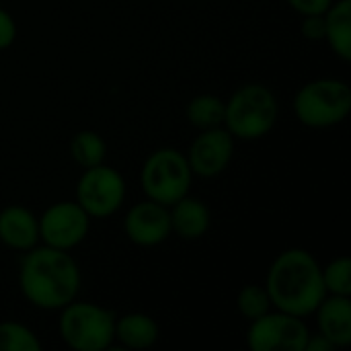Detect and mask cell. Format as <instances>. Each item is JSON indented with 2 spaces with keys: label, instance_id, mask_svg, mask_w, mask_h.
Here are the masks:
<instances>
[{
  "label": "cell",
  "instance_id": "obj_1",
  "mask_svg": "<svg viewBox=\"0 0 351 351\" xmlns=\"http://www.w3.org/2000/svg\"><path fill=\"white\" fill-rule=\"evenodd\" d=\"M80 269L68 251L35 245L25 251L19 267V288L29 304L41 311H62L80 292Z\"/></svg>",
  "mask_w": 351,
  "mask_h": 351
},
{
  "label": "cell",
  "instance_id": "obj_2",
  "mask_svg": "<svg viewBox=\"0 0 351 351\" xmlns=\"http://www.w3.org/2000/svg\"><path fill=\"white\" fill-rule=\"evenodd\" d=\"M265 290L276 311L308 317L327 296L319 261L306 249L282 251L267 271Z\"/></svg>",
  "mask_w": 351,
  "mask_h": 351
},
{
  "label": "cell",
  "instance_id": "obj_3",
  "mask_svg": "<svg viewBox=\"0 0 351 351\" xmlns=\"http://www.w3.org/2000/svg\"><path fill=\"white\" fill-rule=\"evenodd\" d=\"M278 113L276 95L265 84L249 82L226 101L224 128L239 140H259L274 130Z\"/></svg>",
  "mask_w": 351,
  "mask_h": 351
},
{
  "label": "cell",
  "instance_id": "obj_4",
  "mask_svg": "<svg viewBox=\"0 0 351 351\" xmlns=\"http://www.w3.org/2000/svg\"><path fill=\"white\" fill-rule=\"evenodd\" d=\"M115 319L113 311H107L93 302L72 300L62 308L60 335L64 343L74 351L111 350L115 341Z\"/></svg>",
  "mask_w": 351,
  "mask_h": 351
},
{
  "label": "cell",
  "instance_id": "obj_5",
  "mask_svg": "<svg viewBox=\"0 0 351 351\" xmlns=\"http://www.w3.org/2000/svg\"><path fill=\"white\" fill-rule=\"evenodd\" d=\"M351 111V88L337 78H317L298 88L294 113L306 128L325 130L341 123Z\"/></svg>",
  "mask_w": 351,
  "mask_h": 351
},
{
  "label": "cell",
  "instance_id": "obj_6",
  "mask_svg": "<svg viewBox=\"0 0 351 351\" xmlns=\"http://www.w3.org/2000/svg\"><path fill=\"white\" fill-rule=\"evenodd\" d=\"M140 179L146 197L169 208L189 193L193 173L183 152L160 148L146 158Z\"/></svg>",
  "mask_w": 351,
  "mask_h": 351
},
{
  "label": "cell",
  "instance_id": "obj_7",
  "mask_svg": "<svg viewBox=\"0 0 351 351\" xmlns=\"http://www.w3.org/2000/svg\"><path fill=\"white\" fill-rule=\"evenodd\" d=\"M125 199V181L113 167L105 162L84 169L76 185V204L90 218H107L115 214Z\"/></svg>",
  "mask_w": 351,
  "mask_h": 351
},
{
  "label": "cell",
  "instance_id": "obj_8",
  "mask_svg": "<svg viewBox=\"0 0 351 351\" xmlns=\"http://www.w3.org/2000/svg\"><path fill=\"white\" fill-rule=\"evenodd\" d=\"M308 327L300 317L276 311L251 321L247 329V348L251 351H304Z\"/></svg>",
  "mask_w": 351,
  "mask_h": 351
},
{
  "label": "cell",
  "instance_id": "obj_9",
  "mask_svg": "<svg viewBox=\"0 0 351 351\" xmlns=\"http://www.w3.org/2000/svg\"><path fill=\"white\" fill-rule=\"evenodd\" d=\"M37 222L39 241L62 251H72L78 247L90 228V216L76 202H58L49 206Z\"/></svg>",
  "mask_w": 351,
  "mask_h": 351
},
{
  "label": "cell",
  "instance_id": "obj_10",
  "mask_svg": "<svg viewBox=\"0 0 351 351\" xmlns=\"http://www.w3.org/2000/svg\"><path fill=\"white\" fill-rule=\"evenodd\" d=\"M232 156H234V136L224 125H218V128L202 130V134L193 140L189 148L187 162L193 175L212 179L228 169Z\"/></svg>",
  "mask_w": 351,
  "mask_h": 351
},
{
  "label": "cell",
  "instance_id": "obj_11",
  "mask_svg": "<svg viewBox=\"0 0 351 351\" xmlns=\"http://www.w3.org/2000/svg\"><path fill=\"white\" fill-rule=\"evenodd\" d=\"M125 237L138 247H156L171 237L169 208L146 199L132 206L123 218Z\"/></svg>",
  "mask_w": 351,
  "mask_h": 351
},
{
  "label": "cell",
  "instance_id": "obj_12",
  "mask_svg": "<svg viewBox=\"0 0 351 351\" xmlns=\"http://www.w3.org/2000/svg\"><path fill=\"white\" fill-rule=\"evenodd\" d=\"M0 243L14 251H29L39 245V222L23 206H8L0 212Z\"/></svg>",
  "mask_w": 351,
  "mask_h": 351
},
{
  "label": "cell",
  "instance_id": "obj_13",
  "mask_svg": "<svg viewBox=\"0 0 351 351\" xmlns=\"http://www.w3.org/2000/svg\"><path fill=\"white\" fill-rule=\"evenodd\" d=\"M319 333H323L335 348L351 343V300L350 296L327 294L315 311Z\"/></svg>",
  "mask_w": 351,
  "mask_h": 351
},
{
  "label": "cell",
  "instance_id": "obj_14",
  "mask_svg": "<svg viewBox=\"0 0 351 351\" xmlns=\"http://www.w3.org/2000/svg\"><path fill=\"white\" fill-rule=\"evenodd\" d=\"M169 216H171V232H175L183 241L202 239L212 222L210 208L202 199L189 197V193L179 202H175L173 206H169Z\"/></svg>",
  "mask_w": 351,
  "mask_h": 351
},
{
  "label": "cell",
  "instance_id": "obj_15",
  "mask_svg": "<svg viewBox=\"0 0 351 351\" xmlns=\"http://www.w3.org/2000/svg\"><path fill=\"white\" fill-rule=\"evenodd\" d=\"M158 339V325L144 313H128L115 319V341L123 350H148Z\"/></svg>",
  "mask_w": 351,
  "mask_h": 351
},
{
  "label": "cell",
  "instance_id": "obj_16",
  "mask_svg": "<svg viewBox=\"0 0 351 351\" xmlns=\"http://www.w3.org/2000/svg\"><path fill=\"white\" fill-rule=\"evenodd\" d=\"M325 16V41L343 62L351 60V0H335Z\"/></svg>",
  "mask_w": 351,
  "mask_h": 351
},
{
  "label": "cell",
  "instance_id": "obj_17",
  "mask_svg": "<svg viewBox=\"0 0 351 351\" xmlns=\"http://www.w3.org/2000/svg\"><path fill=\"white\" fill-rule=\"evenodd\" d=\"M224 109L226 101L216 95H197L189 101L185 113L187 121L197 130H210L224 125Z\"/></svg>",
  "mask_w": 351,
  "mask_h": 351
},
{
  "label": "cell",
  "instance_id": "obj_18",
  "mask_svg": "<svg viewBox=\"0 0 351 351\" xmlns=\"http://www.w3.org/2000/svg\"><path fill=\"white\" fill-rule=\"evenodd\" d=\"M105 154H107L105 140L93 130L78 132L70 142V156L82 169H90L105 162Z\"/></svg>",
  "mask_w": 351,
  "mask_h": 351
},
{
  "label": "cell",
  "instance_id": "obj_19",
  "mask_svg": "<svg viewBox=\"0 0 351 351\" xmlns=\"http://www.w3.org/2000/svg\"><path fill=\"white\" fill-rule=\"evenodd\" d=\"M41 341L37 335L14 321L0 323V351H39Z\"/></svg>",
  "mask_w": 351,
  "mask_h": 351
},
{
  "label": "cell",
  "instance_id": "obj_20",
  "mask_svg": "<svg viewBox=\"0 0 351 351\" xmlns=\"http://www.w3.org/2000/svg\"><path fill=\"white\" fill-rule=\"evenodd\" d=\"M237 308L251 323V321L263 317L265 313H269L274 306H271V300H269V294H267L265 286L249 284V286H245L239 292V296H237Z\"/></svg>",
  "mask_w": 351,
  "mask_h": 351
},
{
  "label": "cell",
  "instance_id": "obj_21",
  "mask_svg": "<svg viewBox=\"0 0 351 351\" xmlns=\"http://www.w3.org/2000/svg\"><path fill=\"white\" fill-rule=\"evenodd\" d=\"M323 284L327 294L335 296H351V259L337 257L327 267H321Z\"/></svg>",
  "mask_w": 351,
  "mask_h": 351
},
{
  "label": "cell",
  "instance_id": "obj_22",
  "mask_svg": "<svg viewBox=\"0 0 351 351\" xmlns=\"http://www.w3.org/2000/svg\"><path fill=\"white\" fill-rule=\"evenodd\" d=\"M302 35L311 41L325 39V16L323 14H306L302 21Z\"/></svg>",
  "mask_w": 351,
  "mask_h": 351
},
{
  "label": "cell",
  "instance_id": "obj_23",
  "mask_svg": "<svg viewBox=\"0 0 351 351\" xmlns=\"http://www.w3.org/2000/svg\"><path fill=\"white\" fill-rule=\"evenodd\" d=\"M288 4L302 16L306 14H325L333 0H288Z\"/></svg>",
  "mask_w": 351,
  "mask_h": 351
},
{
  "label": "cell",
  "instance_id": "obj_24",
  "mask_svg": "<svg viewBox=\"0 0 351 351\" xmlns=\"http://www.w3.org/2000/svg\"><path fill=\"white\" fill-rule=\"evenodd\" d=\"M14 39H16V23L4 8H0V49L10 47Z\"/></svg>",
  "mask_w": 351,
  "mask_h": 351
},
{
  "label": "cell",
  "instance_id": "obj_25",
  "mask_svg": "<svg viewBox=\"0 0 351 351\" xmlns=\"http://www.w3.org/2000/svg\"><path fill=\"white\" fill-rule=\"evenodd\" d=\"M335 350V346L323 335V333H317V335H308V341L304 346V351H331Z\"/></svg>",
  "mask_w": 351,
  "mask_h": 351
}]
</instances>
